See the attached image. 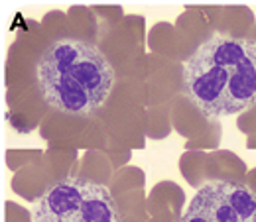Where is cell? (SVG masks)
I'll return each instance as SVG.
<instances>
[{"mask_svg": "<svg viewBox=\"0 0 256 222\" xmlns=\"http://www.w3.org/2000/svg\"><path fill=\"white\" fill-rule=\"evenodd\" d=\"M184 91L205 118L256 104V39L213 33L184 63Z\"/></svg>", "mask_w": 256, "mask_h": 222, "instance_id": "1", "label": "cell"}, {"mask_svg": "<svg viewBox=\"0 0 256 222\" xmlns=\"http://www.w3.org/2000/svg\"><path fill=\"white\" fill-rule=\"evenodd\" d=\"M36 79L44 100L52 108L87 116L106 102L114 71L96 45L64 37L46 47L36 67Z\"/></svg>", "mask_w": 256, "mask_h": 222, "instance_id": "2", "label": "cell"}, {"mask_svg": "<svg viewBox=\"0 0 256 222\" xmlns=\"http://www.w3.org/2000/svg\"><path fill=\"white\" fill-rule=\"evenodd\" d=\"M32 222H122V215L104 185L64 177L36 203Z\"/></svg>", "mask_w": 256, "mask_h": 222, "instance_id": "3", "label": "cell"}, {"mask_svg": "<svg viewBox=\"0 0 256 222\" xmlns=\"http://www.w3.org/2000/svg\"><path fill=\"white\" fill-rule=\"evenodd\" d=\"M180 222H256V193L236 181H209Z\"/></svg>", "mask_w": 256, "mask_h": 222, "instance_id": "4", "label": "cell"}]
</instances>
